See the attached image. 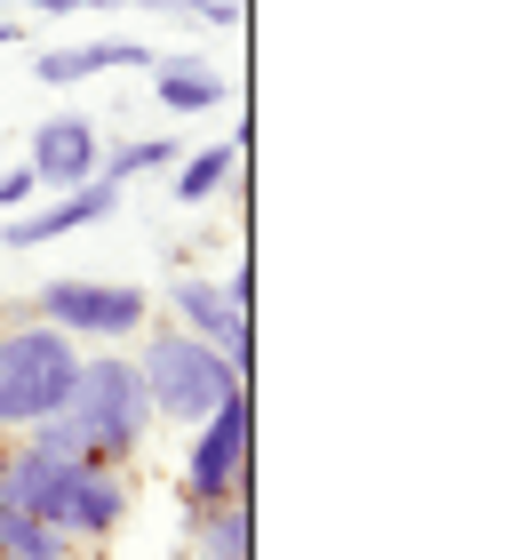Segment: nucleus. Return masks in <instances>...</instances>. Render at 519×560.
Segmentation results:
<instances>
[{
	"label": "nucleus",
	"instance_id": "nucleus-19",
	"mask_svg": "<svg viewBox=\"0 0 519 560\" xmlns=\"http://www.w3.org/2000/svg\"><path fill=\"white\" fill-rule=\"evenodd\" d=\"M33 16H89V0H24Z\"/></svg>",
	"mask_w": 519,
	"mask_h": 560
},
{
	"label": "nucleus",
	"instance_id": "nucleus-13",
	"mask_svg": "<svg viewBox=\"0 0 519 560\" xmlns=\"http://www.w3.org/2000/svg\"><path fill=\"white\" fill-rule=\"evenodd\" d=\"M89 545L64 537V528H48L33 513H16V504H0V560H81Z\"/></svg>",
	"mask_w": 519,
	"mask_h": 560
},
{
	"label": "nucleus",
	"instance_id": "nucleus-3",
	"mask_svg": "<svg viewBox=\"0 0 519 560\" xmlns=\"http://www.w3.org/2000/svg\"><path fill=\"white\" fill-rule=\"evenodd\" d=\"M137 376H144V393H152V417H168V424H200L208 409H224L232 393H240V376H232V361L216 345H200L192 328H161L144 352H137Z\"/></svg>",
	"mask_w": 519,
	"mask_h": 560
},
{
	"label": "nucleus",
	"instance_id": "nucleus-9",
	"mask_svg": "<svg viewBox=\"0 0 519 560\" xmlns=\"http://www.w3.org/2000/svg\"><path fill=\"white\" fill-rule=\"evenodd\" d=\"M72 489H81V465H57V456H33V448L0 456V504H16V513H33L48 528H64Z\"/></svg>",
	"mask_w": 519,
	"mask_h": 560
},
{
	"label": "nucleus",
	"instance_id": "nucleus-16",
	"mask_svg": "<svg viewBox=\"0 0 519 560\" xmlns=\"http://www.w3.org/2000/svg\"><path fill=\"white\" fill-rule=\"evenodd\" d=\"M161 16H185V24H240L232 16V0H152Z\"/></svg>",
	"mask_w": 519,
	"mask_h": 560
},
{
	"label": "nucleus",
	"instance_id": "nucleus-17",
	"mask_svg": "<svg viewBox=\"0 0 519 560\" xmlns=\"http://www.w3.org/2000/svg\"><path fill=\"white\" fill-rule=\"evenodd\" d=\"M33 168H0V217H16V209H33Z\"/></svg>",
	"mask_w": 519,
	"mask_h": 560
},
{
	"label": "nucleus",
	"instance_id": "nucleus-5",
	"mask_svg": "<svg viewBox=\"0 0 519 560\" xmlns=\"http://www.w3.org/2000/svg\"><path fill=\"white\" fill-rule=\"evenodd\" d=\"M248 424H256L248 385L232 393L224 409H208V417L192 424V448H185V497H192V504L240 497V480H248Z\"/></svg>",
	"mask_w": 519,
	"mask_h": 560
},
{
	"label": "nucleus",
	"instance_id": "nucleus-14",
	"mask_svg": "<svg viewBox=\"0 0 519 560\" xmlns=\"http://www.w3.org/2000/svg\"><path fill=\"white\" fill-rule=\"evenodd\" d=\"M248 497H224V504H192V552L200 560H248Z\"/></svg>",
	"mask_w": 519,
	"mask_h": 560
},
{
	"label": "nucleus",
	"instance_id": "nucleus-7",
	"mask_svg": "<svg viewBox=\"0 0 519 560\" xmlns=\"http://www.w3.org/2000/svg\"><path fill=\"white\" fill-rule=\"evenodd\" d=\"M104 161V137H96V120L89 113H57V120H40L33 129V152H24V168H33V185L40 192H72V185H89Z\"/></svg>",
	"mask_w": 519,
	"mask_h": 560
},
{
	"label": "nucleus",
	"instance_id": "nucleus-20",
	"mask_svg": "<svg viewBox=\"0 0 519 560\" xmlns=\"http://www.w3.org/2000/svg\"><path fill=\"white\" fill-rule=\"evenodd\" d=\"M9 40H24V24H0V48H9Z\"/></svg>",
	"mask_w": 519,
	"mask_h": 560
},
{
	"label": "nucleus",
	"instance_id": "nucleus-8",
	"mask_svg": "<svg viewBox=\"0 0 519 560\" xmlns=\"http://www.w3.org/2000/svg\"><path fill=\"white\" fill-rule=\"evenodd\" d=\"M96 217H120V185L113 176H89V185L57 192L48 209H16L0 224V248H40V241H64V233H89Z\"/></svg>",
	"mask_w": 519,
	"mask_h": 560
},
{
	"label": "nucleus",
	"instance_id": "nucleus-2",
	"mask_svg": "<svg viewBox=\"0 0 519 560\" xmlns=\"http://www.w3.org/2000/svg\"><path fill=\"white\" fill-rule=\"evenodd\" d=\"M72 376H81V345L48 320H16L0 328V432H24L40 417L64 409Z\"/></svg>",
	"mask_w": 519,
	"mask_h": 560
},
{
	"label": "nucleus",
	"instance_id": "nucleus-12",
	"mask_svg": "<svg viewBox=\"0 0 519 560\" xmlns=\"http://www.w3.org/2000/svg\"><path fill=\"white\" fill-rule=\"evenodd\" d=\"M232 168H240V144H192L185 161H176L168 176H176V200H185V209H208V200H216L224 185H232Z\"/></svg>",
	"mask_w": 519,
	"mask_h": 560
},
{
	"label": "nucleus",
	"instance_id": "nucleus-21",
	"mask_svg": "<svg viewBox=\"0 0 519 560\" xmlns=\"http://www.w3.org/2000/svg\"><path fill=\"white\" fill-rule=\"evenodd\" d=\"M89 9H128V0H89Z\"/></svg>",
	"mask_w": 519,
	"mask_h": 560
},
{
	"label": "nucleus",
	"instance_id": "nucleus-10",
	"mask_svg": "<svg viewBox=\"0 0 519 560\" xmlns=\"http://www.w3.org/2000/svg\"><path fill=\"white\" fill-rule=\"evenodd\" d=\"M152 65L144 40H72V48H40L33 57V81L40 89H72V81H96V72H137Z\"/></svg>",
	"mask_w": 519,
	"mask_h": 560
},
{
	"label": "nucleus",
	"instance_id": "nucleus-11",
	"mask_svg": "<svg viewBox=\"0 0 519 560\" xmlns=\"http://www.w3.org/2000/svg\"><path fill=\"white\" fill-rule=\"evenodd\" d=\"M152 96H161V113H216L232 81L208 57H152Z\"/></svg>",
	"mask_w": 519,
	"mask_h": 560
},
{
	"label": "nucleus",
	"instance_id": "nucleus-6",
	"mask_svg": "<svg viewBox=\"0 0 519 560\" xmlns=\"http://www.w3.org/2000/svg\"><path fill=\"white\" fill-rule=\"evenodd\" d=\"M168 313H176V328H192L200 345H216L224 361H232V376L248 385V361H256V328H248V313L232 304L216 280H168Z\"/></svg>",
	"mask_w": 519,
	"mask_h": 560
},
{
	"label": "nucleus",
	"instance_id": "nucleus-1",
	"mask_svg": "<svg viewBox=\"0 0 519 560\" xmlns=\"http://www.w3.org/2000/svg\"><path fill=\"white\" fill-rule=\"evenodd\" d=\"M57 417L72 424L81 456L104 465V472H120L128 456L144 448V432L161 424V417H152L144 376H137V352H81V376H72V393H64Z\"/></svg>",
	"mask_w": 519,
	"mask_h": 560
},
{
	"label": "nucleus",
	"instance_id": "nucleus-4",
	"mask_svg": "<svg viewBox=\"0 0 519 560\" xmlns=\"http://www.w3.org/2000/svg\"><path fill=\"white\" fill-rule=\"evenodd\" d=\"M33 320L64 328L72 345H128V337H144L152 296L128 289V280H89V272H72V280H40Z\"/></svg>",
	"mask_w": 519,
	"mask_h": 560
},
{
	"label": "nucleus",
	"instance_id": "nucleus-15",
	"mask_svg": "<svg viewBox=\"0 0 519 560\" xmlns=\"http://www.w3.org/2000/svg\"><path fill=\"white\" fill-rule=\"evenodd\" d=\"M176 161H185V144H176V137H128V144H113V152L96 161V176L128 185V176H168Z\"/></svg>",
	"mask_w": 519,
	"mask_h": 560
},
{
	"label": "nucleus",
	"instance_id": "nucleus-18",
	"mask_svg": "<svg viewBox=\"0 0 519 560\" xmlns=\"http://www.w3.org/2000/svg\"><path fill=\"white\" fill-rule=\"evenodd\" d=\"M216 289H224V296L248 313V296H256V265H232V280H216Z\"/></svg>",
	"mask_w": 519,
	"mask_h": 560
}]
</instances>
